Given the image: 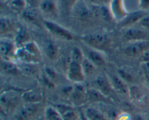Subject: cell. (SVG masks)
I'll return each instance as SVG.
<instances>
[{
	"instance_id": "cell-1",
	"label": "cell",
	"mask_w": 149,
	"mask_h": 120,
	"mask_svg": "<svg viewBox=\"0 0 149 120\" xmlns=\"http://www.w3.org/2000/svg\"><path fill=\"white\" fill-rule=\"evenodd\" d=\"M81 41L86 46L101 51L107 50L110 45V39L105 33H94L81 36Z\"/></svg>"
},
{
	"instance_id": "cell-37",
	"label": "cell",
	"mask_w": 149,
	"mask_h": 120,
	"mask_svg": "<svg viewBox=\"0 0 149 120\" xmlns=\"http://www.w3.org/2000/svg\"><path fill=\"white\" fill-rule=\"evenodd\" d=\"M138 24L144 29H149V15H146L139 21Z\"/></svg>"
},
{
	"instance_id": "cell-30",
	"label": "cell",
	"mask_w": 149,
	"mask_h": 120,
	"mask_svg": "<svg viewBox=\"0 0 149 120\" xmlns=\"http://www.w3.org/2000/svg\"><path fill=\"white\" fill-rule=\"evenodd\" d=\"M81 68H82L83 72H84L85 77H90L93 75L96 71V66L91 62L89 61L87 58H84L81 63Z\"/></svg>"
},
{
	"instance_id": "cell-39",
	"label": "cell",
	"mask_w": 149,
	"mask_h": 120,
	"mask_svg": "<svg viewBox=\"0 0 149 120\" xmlns=\"http://www.w3.org/2000/svg\"><path fill=\"white\" fill-rule=\"evenodd\" d=\"M132 118L130 117V115L127 113H122L118 115L116 117V120H131Z\"/></svg>"
},
{
	"instance_id": "cell-46",
	"label": "cell",
	"mask_w": 149,
	"mask_h": 120,
	"mask_svg": "<svg viewBox=\"0 0 149 120\" xmlns=\"http://www.w3.org/2000/svg\"><path fill=\"white\" fill-rule=\"evenodd\" d=\"M2 1H9V2H10L11 1H13V0H1Z\"/></svg>"
},
{
	"instance_id": "cell-40",
	"label": "cell",
	"mask_w": 149,
	"mask_h": 120,
	"mask_svg": "<svg viewBox=\"0 0 149 120\" xmlns=\"http://www.w3.org/2000/svg\"><path fill=\"white\" fill-rule=\"evenodd\" d=\"M141 63L143 62H149V50L144 52L141 56Z\"/></svg>"
},
{
	"instance_id": "cell-38",
	"label": "cell",
	"mask_w": 149,
	"mask_h": 120,
	"mask_svg": "<svg viewBox=\"0 0 149 120\" xmlns=\"http://www.w3.org/2000/svg\"><path fill=\"white\" fill-rule=\"evenodd\" d=\"M139 7L141 8V10H148L149 0H139Z\"/></svg>"
},
{
	"instance_id": "cell-28",
	"label": "cell",
	"mask_w": 149,
	"mask_h": 120,
	"mask_svg": "<svg viewBox=\"0 0 149 120\" xmlns=\"http://www.w3.org/2000/svg\"><path fill=\"white\" fill-rule=\"evenodd\" d=\"M0 21H1L0 33H1V36L7 34L13 31L14 23L11 19L7 17H1Z\"/></svg>"
},
{
	"instance_id": "cell-24",
	"label": "cell",
	"mask_w": 149,
	"mask_h": 120,
	"mask_svg": "<svg viewBox=\"0 0 149 120\" xmlns=\"http://www.w3.org/2000/svg\"><path fill=\"white\" fill-rule=\"evenodd\" d=\"M82 112L88 120H107L104 114L95 107H88Z\"/></svg>"
},
{
	"instance_id": "cell-3",
	"label": "cell",
	"mask_w": 149,
	"mask_h": 120,
	"mask_svg": "<svg viewBox=\"0 0 149 120\" xmlns=\"http://www.w3.org/2000/svg\"><path fill=\"white\" fill-rule=\"evenodd\" d=\"M149 50V40L130 42L124 49V53L130 58L141 57L142 54Z\"/></svg>"
},
{
	"instance_id": "cell-13",
	"label": "cell",
	"mask_w": 149,
	"mask_h": 120,
	"mask_svg": "<svg viewBox=\"0 0 149 120\" xmlns=\"http://www.w3.org/2000/svg\"><path fill=\"white\" fill-rule=\"evenodd\" d=\"M39 103H26L16 115V120H30L36 114Z\"/></svg>"
},
{
	"instance_id": "cell-48",
	"label": "cell",
	"mask_w": 149,
	"mask_h": 120,
	"mask_svg": "<svg viewBox=\"0 0 149 120\" xmlns=\"http://www.w3.org/2000/svg\"></svg>"
},
{
	"instance_id": "cell-17",
	"label": "cell",
	"mask_w": 149,
	"mask_h": 120,
	"mask_svg": "<svg viewBox=\"0 0 149 120\" xmlns=\"http://www.w3.org/2000/svg\"><path fill=\"white\" fill-rule=\"evenodd\" d=\"M55 108L58 109L63 120L79 119V112H77V111L71 106H67V105H58Z\"/></svg>"
},
{
	"instance_id": "cell-33",
	"label": "cell",
	"mask_w": 149,
	"mask_h": 120,
	"mask_svg": "<svg viewBox=\"0 0 149 120\" xmlns=\"http://www.w3.org/2000/svg\"><path fill=\"white\" fill-rule=\"evenodd\" d=\"M84 58H85V56H84V52H83L82 50L79 47L73 48L71 52V58H70V61L81 63V62H82Z\"/></svg>"
},
{
	"instance_id": "cell-36",
	"label": "cell",
	"mask_w": 149,
	"mask_h": 120,
	"mask_svg": "<svg viewBox=\"0 0 149 120\" xmlns=\"http://www.w3.org/2000/svg\"><path fill=\"white\" fill-rule=\"evenodd\" d=\"M141 68L146 81L149 83V62L141 63Z\"/></svg>"
},
{
	"instance_id": "cell-6",
	"label": "cell",
	"mask_w": 149,
	"mask_h": 120,
	"mask_svg": "<svg viewBox=\"0 0 149 120\" xmlns=\"http://www.w3.org/2000/svg\"><path fill=\"white\" fill-rule=\"evenodd\" d=\"M123 37L128 42L149 40V34L146 29L136 27H130L126 29L124 32Z\"/></svg>"
},
{
	"instance_id": "cell-32",
	"label": "cell",
	"mask_w": 149,
	"mask_h": 120,
	"mask_svg": "<svg viewBox=\"0 0 149 120\" xmlns=\"http://www.w3.org/2000/svg\"><path fill=\"white\" fill-rule=\"evenodd\" d=\"M26 3L25 0H13L9 2V5L13 11L18 13H22L26 8Z\"/></svg>"
},
{
	"instance_id": "cell-44",
	"label": "cell",
	"mask_w": 149,
	"mask_h": 120,
	"mask_svg": "<svg viewBox=\"0 0 149 120\" xmlns=\"http://www.w3.org/2000/svg\"><path fill=\"white\" fill-rule=\"evenodd\" d=\"M89 1H90V2H92L93 4H94L95 5H100V1H99V0H88Z\"/></svg>"
},
{
	"instance_id": "cell-19",
	"label": "cell",
	"mask_w": 149,
	"mask_h": 120,
	"mask_svg": "<svg viewBox=\"0 0 149 120\" xmlns=\"http://www.w3.org/2000/svg\"><path fill=\"white\" fill-rule=\"evenodd\" d=\"M21 98L26 103H40L43 100V96L36 90H30L24 92Z\"/></svg>"
},
{
	"instance_id": "cell-35",
	"label": "cell",
	"mask_w": 149,
	"mask_h": 120,
	"mask_svg": "<svg viewBox=\"0 0 149 120\" xmlns=\"http://www.w3.org/2000/svg\"><path fill=\"white\" fill-rule=\"evenodd\" d=\"M45 74L48 78L50 79L53 82L58 79V74H57V72L53 68H50V67H45Z\"/></svg>"
},
{
	"instance_id": "cell-43",
	"label": "cell",
	"mask_w": 149,
	"mask_h": 120,
	"mask_svg": "<svg viewBox=\"0 0 149 120\" xmlns=\"http://www.w3.org/2000/svg\"><path fill=\"white\" fill-rule=\"evenodd\" d=\"M36 1H37V0H26V2L29 3V4H31V7L34 5V4L36 2Z\"/></svg>"
},
{
	"instance_id": "cell-14",
	"label": "cell",
	"mask_w": 149,
	"mask_h": 120,
	"mask_svg": "<svg viewBox=\"0 0 149 120\" xmlns=\"http://www.w3.org/2000/svg\"><path fill=\"white\" fill-rule=\"evenodd\" d=\"M18 96L12 91H7L1 96V106L6 110L13 109L18 103Z\"/></svg>"
},
{
	"instance_id": "cell-7",
	"label": "cell",
	"mask_w": 149,
	"mask_h": 120,
	"mask_svg": "<svg viewBox=\"0 0 149 120\" xmlns=\"http://www.w3.org/2000/svg\"><path fill=\"white\" fill-rule=\"evenodd\" d=\"M71 100L75 106H82L87 102V90L81 84H76L70 94Z\"/></svg>"
},
{
	"instance_id": "cell-42",
	"label": "cell",
	"mask_w": 149,
	"mask_h": 120,
	"mask_svg": "<svg viewBox=\"0 0 149 120\" xmlns=\"http://www.w3.org/2000/svg\"><path fill=\"white\" fill-rule=\"evenodd\" d=\"M131 120H145V119L141 115H135L131 119Z\"/></svg>"
},
{
	"instance_id": "cell-21",
	"label": "cell",
	"mask_w": 149,
	"mask_h": 120,
	"mask_svg": "<svg viewBox=\"0 0 149 120\" xmlns=\"http://www.w3.org/2000/svg\"><path fill=\"white\" fill-rule=\"evenodd\" d=\"M1 69L4 74L10 75H15L17 73L20 72L17 64L11 60L1 59Z\"/></svg>"
},
{
	"instance_id": "cell-15",
	"label": "cell",
	"mask_w": 149,
	"mask_h": 120,
	"mask_svg": "<svg viewBox=\"0 0 149 120\" xmlns=\"http://www.w3.org/2000/svg\"><path fill=\"white\" fill-rule=\"evenodd\" d=\"M110 4V10L113 18L120 21L127 15L123 0H111Z\"/></svg>"
},
{
	"instance_id": "cell-2",
	"label": "cell",
	"mask_w": 149,
	"mask_h": 120,
	"mask_svg": "<svg viewBox=\"0 0 149 120\" xmlns=\"http://www.w3.org/2000/svg\"><path fill=\"white\" fill-rule=\"evenodd\" d=\"M42 23L47 30L56 37L65 41L74 40V35L72 33L58 23L46 20H44Z\"/></svg>"
},
{
	"instance_id": "cell-10",
	"label": "cell",
	"mask_w": 149,
	"mask_h": 120,
	"mask_svg": "<svg viewBox=\"0 0 149 120\" xmlns=\"http://www.w3.org/2000/svg\"><path fill=\"white\" fill-rule=\"evenodd\" d=\"M16 51L15 43L5 38H1L0 41V54L2 59L13 60Z\"/></svg>"
},
{
	"instance_id": "cell-5",
	"label": "cell",
	"mask_w": 149,
	"mask_h": 120,
	"mask_svg": "<svg viewBox=\"0 0 149 120\" xmlns=\"http://www.w3.org/2000/svg\"><path fill=\"white\" fill-rule=\"evenodd\" d=\"M71 13H73L74 17L82 21H89L94 17L92 8L87 5L84 0H78L77 1Z\"/></svg>"
},
{
	"instance_id": "cell-47",
	"label": "cell",
	"mask_w": 149,
	"mask_h": 120,
	"mask_svg": "<svg viewBox=\"0 0 149 120\" xmlns=\"http://www.w3.org/2000/svg\"><path fill=\"white\" fill-rule=\"evenodd\" d=\"M40 1H41V0H40Z\"/></svg>"
},
{
	"instance_id": "cell-11",
	"label": "cell",
	"mask_w": 149,
	"mask_h": 120,
	"mask_svg": "<svg viewBox=\"0 0 149 120\" xmlns=\"http://www.w3.org/2000/svg\"><path fill=\"white\" fill-rule=\"evenodd\" d=\"M93 84L95 85L94 88L97 89L107 96L111 94L112 92L114 91L111 84L109 78L104 75H97L95 78Z\"/></svg>"
},
{
	"instance_id": "cell-22",
	"label": "cell",
	"mask_w": 149,
	"mask_h": 120,
	"mask_svg": "<svg viewBox=\"0 0 149 120\" xmlns=\"http://www.w3.org/2000/svg\"><path fill=\"white\" fill-rule=\"evenodd\" d=\"M22 16L26 21L32 23L33 25H36V26H39V15H38L36 10L32 8L31 7L25 9L24 11L22 13Z\"/></svg>"
},
{
	"instance_id": "cell-34",
	"label": "cell",
	"mask_w": 149,
	"mask_h": 120,
	"mask_svg": "<svg viewBox=\"0 0 149 120\" xmlns=\"http://www.w3.org/2000/svg\"><path fill=\"white\" fill-rule=\"evenodd\" d=\"M117 75L126 83H131L134 80L132 74L129 71L123 68H119L117 70Z\"/></svg>"
},
{
	"instance_id": "cell-8",
	"label": "cell",
	"mask_w": 149,
	"mask_h": 120,
	"mask_svg": "<svg viewBox=\"0 0 149 120\" xmlns=\"http://www.w3.org/2000/svg\"><path fill=\"white\" fill-rule=\"evenodd\" d=\"M146 15L145 10H140L138 11L133 12V13H128L127 15L119 22L118 26L120 28H127L132 27L134 24L139 23L140 20Z\"/></svg>"
},
{
	"instance_id": "cell-45",
	"label": "cell",
	"mask_w": 149,
	"mask_h": 120,
	"mask_svg": "<svg viewBox=\"0 0 149 120\" xmlns=\"http://www.w3.org/2000/svg\"><path fill=\"white\" fill-rule=\"evenodd\" d=\"M100 3H103V4H108V3H111V0H99Z\"/></svg>"
},
{
	"instance_id": "cell-27",
	"label": "cell",
	"mask_w": 149,
	"mask_h": 120,
	"mask_svg": "<svg viewBox=\"0 0 149 120\" xmlns=\"http://www.w3.org/2000/svg\"><path fill=\"white\" fill-rule=\"evenodd\" d=\"M45 54L50 60H55L59 55V49L58 46L52 42H47L45 47Z\"/></svg>"
},
{
	"instance_id": "cell-29",
	"label": "cell",
	"mask_w": 149,
	"mask_h": 120,
	"mask_svg": "<svg viewBox=\"0 0 149 120\" xmlns=\"http://www.w3.org/2000/svg\"><path fill=\"white\" fill-rule=\"evenodd\" d=\"M45 120H63L58 109L53 106H47L45 111Z\"/></svg>"
},
{
	"instance_id": "cell-31",
	"label": "cell",
	"mask_w": 149,
	"mask_h": 120,
	"mask_svg": "<svg viewBox=\"0 0 149 120\" xmlns=\"http://www.w3.org/2000/svg\"><path fill=\"white\" fill-rule=\"evenodd\" d=\"M23 47L28 52L31 54V55H33V56L36 57L38 58H40L41 57V50L39 49V46L35 43L34 42L32 41H29L26 44H25L23 46Z\"/></svg>"
},
{
	"instance_id": "cell-23",
	"label": "cell",
	"mask_w": 149,
	"mask_h": 120,
	"mask_svg": "<svg viewBox=\"0 0 149 120\" xmlns=\"http://www.w3.org/2000/svg\"><path fill=\"white\" fill-rule=\"evenodd\" d=\"M78 0H56L58 10L63 14L71 13Z\"/></svg>"
},
{
	"instance_id": "cell-18",
	"label": "cell",
	"mask_w": 149,
	"mask_h": 120,
	"mask_svg": "<svg viewBox=\"0 0 149 120\" xmlns=\"http://www.w3.org/2000/svg\"><path fill=\"white\" fill-rule=\"evenodd\" d=\"M39 7L43 14L48 15H56L58 12L56 1L53 0H41Z\"/></svg>"
},
{
	"instance_id": "cell-26",
	"label": "cell",
	"mask_w": 149,
	"mask_h": 120,
	"mask_svg": "<svg viewBox=\"0 0 149 120\" xmlns=\"http://www.w3.org/2000/svg\"><path fill=\"white\" fill-rule=\"evenodd\" d=\"M30 40V36L25 29H19L15 36V43L18 45V47H23L25 44L29 42Z\"/></svg>"
},
{
	"instance_id": "cell-12",
	"label": "cell",
	"mask_w": 149,
	"mask_h": 120,
	"mask_svg": "<svg viewBox=\"0 0 149 120\" xmlns=\"http://www.w3.org/2000/svg\"><path fill=\"white\" fill-rule=\"evenodd\" d=\"M87 102L92 103H104L111 104V100L97 89L90 88L87 90Z\"/></svg>"
},
{
	"instance_id": "cell-9",
	"label": "cell",
	"mask_w": 149,
	"mask_h": 120,
	"mask_svg": "<svg viewBox=\"0 0 149 120\" xmlns=\"http://www.w3.org/2000/svg\"><path fill=\"white\" fill-rule=\"evenodd\" d=\"M82 50L84 52L85 58L91 61L96 67L103 66L106 64V58L100 51L93 49L89 47H84Z\"/></svg>"
},
{
	"instance_id": "cell-16",
	"label": "cell",
	"mask_w": 149,
	"mask_h": 120,
	"mask_svg": "<svg viewBox=\"0 0 149 120\" xmlns=\"http://www.w3.org/2000/svg\"><path fill=\"white\" fill-rule=\"evenodd\" d=\"M108 77L109 78L111 84L114 91L122 95L129 94L130 90L127 85V83L122 80L117 74H111Z\"/></svg>"
},
{
	"instance_id": "cell-25",
	"label": "cell",
	"mask_w": 149,
	"mask_h": 120,
	"mask_svg": "<svg viewBox=\"0 0 149 120\" xmlns=\"http://www.w3.org/2000/svg\"><path fill=\"white\" fill-rule=\"evenodd\" d=\"M20 72L24 73L29 76H33L38 72V68L36 63H18L17 64Z\"/></svg>"
},
{
	"instance_id": "cell-41",
	"label": "cell",
	"mask_w": 149,
	"mask_h": 120,
	"mask_svg": "<svg viewBox=\"0 0 149 120\" xmlns=\"http://www.w3.org/2000/svg\"><path fill=\"white\" fill-rule=\"evenodd\" d=\"M79 120H88L86 118L83 112H79Z\"/></svg>"
},
{
	"instance_id": "cell-4",
	"label": "cell",
	"mask_w": 149,
	"mask_h": 120,
	"mask_svg": "<svg viewBox=\"0 0 149 120\" xmlns=\"http://www.w3.org/2000/svg\"><path fill=\"white\" fill-rule=\"evenodd\" d=\"M66 76L69 81L75 84H81L85 80L81 63L72 61H70L68 63Z\"/></svg>"
},
{
	"instance_id": "cell-20",
	"label": "cell",
	"mask_w": 149,
	"mask_h": 120,
	"mask_svg": "<svg viewBox=\"0 0 149 120\" xmlns=\"http://www.w3.org/2000/svg\"><path fill=\"white\" fill-rule=\"evenodd\" d=\"M92 10L94 17L102 19L105 21H109L113 17L110 9L105 6L94 5L92 7Z\"/></svg>"
}]
</instances>
